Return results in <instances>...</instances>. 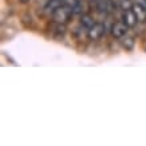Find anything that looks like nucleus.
I'll use <instances>...</instances> for the list:
<instances>
[{"label": "nucleus", "mask_w": 146, "mask_h": 146, "mask_svg": "<svg viewBox=\"0 0 146 146\" xmlns=\"http://www.w3.org/2000/svg\"><path fill=\"white\" fill-rule=\"evenodd\" d=\"M79 24L82 28H84V30H87L89 31L90 28L95 24V22H94V19L90 16V15H80V20H79Z\"/></svg>", "instance_id": "0eeeda50"}, {"label": "nucleus", "mask_w": 146, "mask_h": 146, "mask_svg": "<svg viewBox=\"0 0 146 146\" xmlns=\"http://www.w3.org/2000/svg\"><path fill=\"white\" fill-rule=\"evenodd\" d=\"M22 3H27V1H30V0H20Z\"/></svg>", "instance_id": "f8f14e48"}, {"label": "nucleus", "mask_w": 146, "mask_h": 146, "mask_svg": "<svg viewBox=\"0 0 146 146\" xmlns=\"http://www.w3.org/2000/svg\"><path fill=\"white\" fill-rule=\"evenodd\" d=\"M121 44H122V47L125 50L130 51V50L134 48L135 42H134V38H131V36H129V35H125L123 38H121Z\"/></svg>", "instance_id": "6e6552de"}, {"label": "nucleus", "mask_w": 146, "mask_h": 146, "mask_svg": "<svg viewBox=\"0 0 146 146\" xmlns=\"http://www.w3.org/2000/svg\"><path fill=\"white\" fill-rule=\"evenodd\" d=\"M131 9H133L134 13H135L138 22H141V23L146 22V8L143 7V5H141V4H138L137 3V4L133 5V8Z\"/></svg>", "instance_id": "423d86ee"}, {"label": "nucleus", "mask_w": 146, "mask_h": 146, "mask_svg": "<svg viewBox=\"0 0 146 146\" xmlns=\"http://www.w3.org/2000/svg\"><path fill=\"white\" fill-rule=\"evenodd\" d=\"M127 28L129 27L123 22H117L111 27V35L114 38H117V39H121L125 35H127Z\"/></svg>", "instance_id": "7ed1b4c3"}, {"label": "nucleus", "mask_w": 146, "mask_h": 146, "mask_svg": "<svg viewBox=\"0 0 146 146\" xmlns=\"http://www.w3.org/2000/svg\"><path fill=\"white\" fill-rule=\"evenodd\" d=\"M105 31H106V27L103 23H95L89 31H87V36H89L90 40H98L101 39L102 36L105 35Z\"/></svg>", "instance_id": "f03ea898"}, {"label": "nucleus", "mask_w": 146, "mask_h": 146, "mask_svg": "<svg viewBox=\"0 0 146 146\" xmlns=\"http://www.w3.org/2000/svg\"><path fill=\"white\" fill-rule=\"evenodd\" d=\"M93 1H98V0H93Z\"/></svg>", "instance_id": "4468645a"}, {"label": "nucleus", "mask_w": 146, "mask_h": 146, "mask_svg": "<svg viewBox=\"0 0 146 146\" xmlns=\"http://www.w3.org/2000/svg\"><path fill=\"white\" fill-rule=\"evenodd\" d=\"M58 1H60V3H63V0H58Z\"/></svg>", "instance_id": "ddd939ff"}, {"label": "nucleus", "mask_w": 146, "mask_h": 146, "mask_svg": "<svg viewBox=\"0 0 146 146\" xmlns=\"http://www.w3.org/2000/svg\"><path fill=\"white\" fill-rule=\"evenodd\" d=\"M122 22L126 24L127 27H134L138 23V19L135 16L133 9H127V11H123V15H122Z\"/></svg>", "instance_id": "39448f33"}, {"label": "nucleus", "mask_w": 146, "mask_h": 146, "mask_svg": "<svg viewBox=\"0 0 146 146\" xmlns=\"http://www.w3.org/2000/svg\"><path fill=\"white\" fill-rule=\"evenodd\" d=\"M71 16H72V9L64 4H62L60 7H58L52 12V18H54V20H55V23L66 24V23L70 22Z\"/></svg>", "instance_id": "f257e3e1"}, {"label": "nucleus", "mask_w": 146, "mask_h": 146, "mask_svg": "<svg viewBox=\"0 0 146 146\" xmlns=\"http://www.w3.org/2000/svg\"><path fill=\"white\" fill-rule=\"evenodd\" d=\"M118 4H119V7L123 11H127V9H131L133 8V3H131V0H118Z\"/></svg>", "instance_id": "1a4fd4ad"}, {"label": "nucleus", "mask_w": 146, "mask_h": 146, "mask_svg": "<svg viewBox=\"0 0 146 146\" xmlns=\"http://www.w3.org/2000/svg\"><path fill=\"white\" fill-rule=\"evenodd\" d=\"M97 11L101 13H110L114 11V3L111 0H98Z\"/></svg>", "instance_id": "20e7f679"}, {"label": "nucleus", "mask_w": 146, "mask_h": 146, "mask_svg": "<svg viewBox=\"0 0 146 146\" xmlns=\"http://www.w3.org/2000/svg\"><path fill=\"white\" fill-rule=\"evenodd\" d=\"M83 13V11H82V4H78V5H75L74 8H72V15H82Z\"/></svg>", "instance_id": "9b49d317"}, {"label": "nucleus", "mask_w": 146, "mask_h": 146, "mask_svg": "<svg viewBox=\"0 0 146 146\" xmlns=\"http://www.w3.org/2000/svg\"><path fill=\"white\" fill-rule=\"evenodd\" d=\"M145 1H146V0H145Z\"/></svg>", "instance_id": "2eb2a0df"}, {"label": "nucleus", "mask_w": 146, "mask_h": 146, "mask_svg": "<svg viewBox=\"0 0 146 146\" xmlns=\"http://www.w3.org/2000/svg\"><path fill=\"white\" fill-rule=\"evenodd\" d=\"M79 3H80L79 0H63V4H64V5H67V7H70L71 9L74 8L75 5H78V4H79Z\"/></svg>", "instance_id": "9d476101"}]
</instances>
